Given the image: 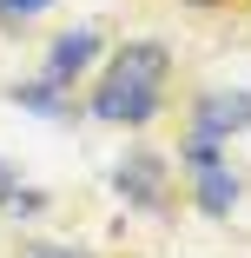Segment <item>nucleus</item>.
<instances>
[{
	"label": "nucleus",
	"mask_w": 251,
	"mask_h": 258,
	"mask_svg": "<svg viewBox=\"0 0 251 258\" xmlns=\"http://www.w3.org/2000/svg\"><path fill=\"white\" fill-rule=\"evenodd\" d=\"M231 133H251V93H244V86L198 93L192 126H185V146H218V139H231Z\"/></svg>",
	"instance_id": "obj_2"
},
{
	"label": "nucleus",
	"mask_w": 251,
	"mask_h": 258,
	"mask_svg": "<svg viewBox=\"0 0 251 258\" xmlns=\"http://www.w3.org/2000/svg\"><path fill=\"white\" fill-rule=\"evenodd\" d=\"M46 7H53V0H0V20H33Z\"/></svg>",
	"instance_id": "obj_7"
},
{
	"label": "nucleus",
	"mask_w": 251,
	"mask_h": 258,
	"mask_svg": "<svg viewBox=\"0 0 251 258\" xmlns=\"http://www.w3.org/2000/svg\"><path fill=\"white\" fill-rule=\"evenodd\" d=\"M27 258H86V251H73V245H33Z\"/></svg>",
	"instance_id": "obj_8"
},
{
	"label": "nucleus",
	"mask_w": 251,
	"mask_h": 258,
	"mask_svg": "<svg viewBox=\"0 0 251 258\" xmlns=\"http://www.w3.org/2000/svg\"><path fill=\"white\" fill-rule=\"evenodd\" d=\"M93 53H99V27H73V33H60L53 46H46V73H40V80L73 86V80L93 67Z\"/></svg>",
	"instance_id": "obj_5"
},
{
	"label": "nucleus",
	"mask_w": 251,
	"mask_h": 258,
	"mask_svg": "<svg viewBox=\"0 0 251 258\" xmlns=\"http://www.w3.org/2000/svg\"><path fill=\"white\" fill-rule=\"evenodd\" d=\"M165 67H172V53L159 40L119 46L106 60V73H99V86H93V119H106V126H152L159 99H165Z\"/></svg>",
	"instance_id": "obj_1"
},
{
	"label": "nucleus",
	"mask_w": 251,
	"mask_h": 258,
	"mask_svg": "<svg viewBox=\"0 0 251 258\" xmlns=\"http://www.w3.org/2000/svg\"><path fill=\"white\" fill-rule=\"evenodd\" d=\"M14 106H27V113H40V119H60V113H66V86H53V80H20V86H14Z\"/></svg>",
	"instance_id": "obj_6"
},
{
	"label": "nucleus",
	"mask_w": 251,
	"mask_h": 258,
	"mask_svg": "<svg viewBox=\"0 0 251 258\" xmlns=\"http://www.w3.org/2000/svg\"><path fill=\"white\" fill-rule=\"evenodd\" d=\"M185 172H192V192H198L205 219H225L238 205V172L218 159V146H185Z\"/></svg>",
	"instance_id": "obj_3"
},
{
	"label": "nucleus",
	"mask_w": 251,
	"mask_h": 258,
	"mask_svg": "<svg viewBox=\"0 0 251 258\" xmlns=\"http://www.w3.org/2000/svg\"><path fill=\"white\" fill-rule=\"evenodd\" d=\"M113 192L126 199V205H165V159L159 152H126V159L113 166Z\"/></svg>",
	"instance_id": "obj_4"
}]
</instances>
